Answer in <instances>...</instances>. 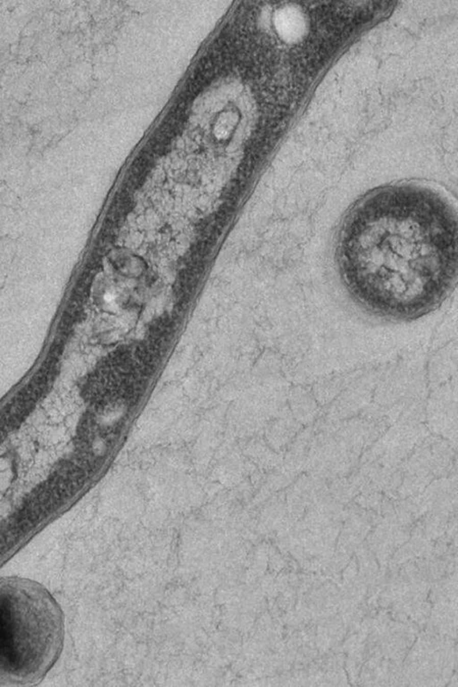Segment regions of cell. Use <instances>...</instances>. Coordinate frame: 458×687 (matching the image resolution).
<instances>
[{"label":"cell","mask_w":458,"mask_h":687,"mask_svg":"<svg viewBox=\"0 0 458 687\" xmlns=\"http://www.w3.org/2000/svg\"><path fill=\"white\" fill-rule=\"evenodd\" d=\"M65 619L59 602L40 582L0 577V686H33L62 652Z\"/></svg>","instance_id":"obj_2"},{"label":"cell","mask_w":458,"mask_h":687,"mask_svg":"<svg viewBox=\"0 0 458 687\" xmlns=\"http://www.w3.org/2000/svg\"><path fill=\"white\" fill-rule=\"evenodd\" d=\"M240 122V114L237 109H227L218 114L212 126V133L218 142H225L232 138Z\"/></svg>","instance_id":"obj_4"},{"label":"cell","mask_w":458,"mask_h":687,"mask_svg":"<svg viewBox=\"0 0 458 687\" xmlns=\"http://www.w3.org/2000/svg\"><path fill=\"white\" fill-rule=\"evenodd\" d=\"M273 23L277 34L288 41L301 36L304 30V21L297 8H280L273 15Z\"/></svg>","instance_id":"obj_3"},{"label":"cell","mask_w":458,"mask_h":687,"mask_svg":"<svg viewBox=\"0 0 458 687\" xmlns=\"http://www.w3.org/2000/svg\"><path fill=\"white\" fill-rule=\"evenodd\" d=\"M335 264L365 313L411 321L450 295L457 276V213L443 193L417 183L384 186L342 218Z\"/></svg>","instance_id":"obj_1"}]
</instances>
